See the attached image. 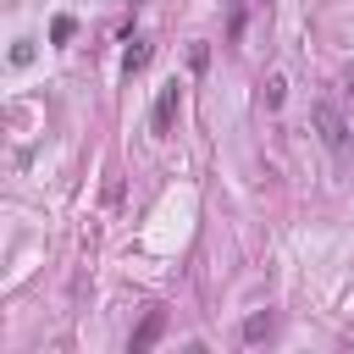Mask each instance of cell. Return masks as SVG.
<instances>
[{"label":"cell","mask_w":354,"mask_h":354,"mask_svg":"<svg viewBox=\"0 0 354 354\" xmlns=\"http://www.w3.org/2000/svg\"><path fill=\"white\" fill-rule=\"evenodd\" d=\"M315 127H321V144H326L332 155L348 149V122H343V111H337L332 100H315Z\"/></svg>","instance_id":"obj_1"},{"label":"cell","mask_w":354,"mask_h":354,"mask_svg":"<svg viewBox=\"0 0 354 354\" xmlns=\"http://www.w3.org/2000/svg\"><path fill=\"white\" fill-rule=\"evenodd\" d=\"M177 105H183V88H177V77H171V83H160V94H155V111H149V133H155V138H171Z\"/></svg>","instance_id":"obj_2"},{"label":"cell","mask_w":354,"mask_h":354,"mask_svg":"<svg viewBox=\"0 0 354 354\" xmlns=\"http://www.w3.org/2000/svg\"><path fill=\"white\" fill-rule=\"evenodd\" d=\"M160 326H166V315H160V310H144V321H138V332L127 337V348H133V354H144V348L160 337Z\"/></svg>","instance_id":"obj_3"},{"label":"cell","mask_w":354,"mask_h":354,"mask_svg":"<svg viewBox=\"0 0 354 354\" xmlns=\"http://www.w3.org/2000/svg\"><path fill=\"white\" fill-rule=\"evenodd\" d=\"M149 66V39H127V50H122V72L133 77V72H144Z\"/></svg>","instance_id":"obj_4"},{"label":"cell","mask_w":354,"mask_h":354,"mask_svg":"<svg viewBox=\"0 0 354 354\" xmlns=\"http://www.w3.org/2000/svg\"><path fill=\"white\" fill-rule=\"evenodd\" d=\"M271 326H277V321H271V310H254V315L243 321V343H266V337H271Z\"/></svg>","instance_id":"obj_5"},{"label":"cell","mask_w":354,"mask_h":354,"mask_svg":"<svg viewBox=\"0 0 354 354\" xmlns=\"http://www.w3.org/2000/svg\"><path fill=\"white\" fill-rule=\"evenodd\" d=\"M282 100H288V77H282V72H271V77H266V105L277 111Z\"/></svg>","instance_id":"obj_6"},{"label":"cell","mask_w":354,"mask_h":354,"mask_svg":"<svg viewBox=\"0 0 354 354\" xmlns=\"http://www.w3.org/2000/svg\"><path fill=\"white\" fill-rule=\"evenodd\" d=\"M72 33H77V22H72V17H55V22H50V39H55V44H66Z\"/></svg>","instance_id":"obj_7"},{"label":"cell","mask_w":354,"mask_h":354,"mask_svg":"<svg viewBox=\"0 0 354 354\" xmlns=\"http://www.w3.org/2000/svg\"><path fill=\"white\" fill-rule=\"evenodd\" d=\"M348 94H354V72H348Z\"/></svg>","instance_id":"obj_8"}]
</instances>
